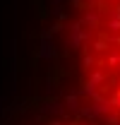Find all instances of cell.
<instances>
[{"mask_svg":"<svg viewBox=\"0 0 120 125\" xmlns=\"http://www.w3.org/2000/svg\"><path fill=\"white\" fill-rule=\"evenodd\" d=\"M46 125H82V123H62V120H50V123Z\"/></svg>","mask_w":120,"mask_h":125,"instance_id":"1","label":"cell"}]
</instances>
